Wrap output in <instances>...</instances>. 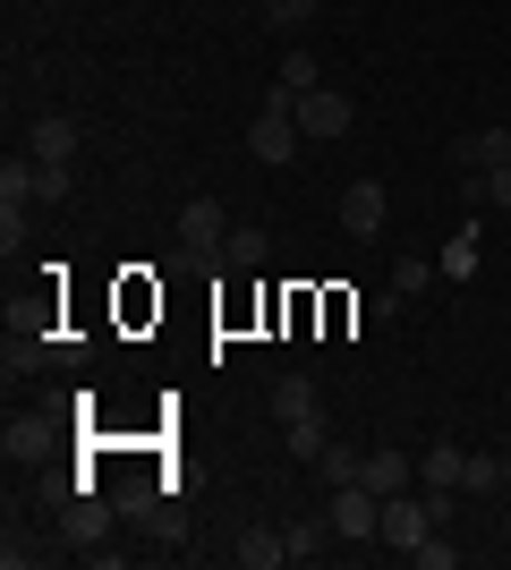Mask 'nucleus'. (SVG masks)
Wrapping results in <instances>:
<instances>
[{"mask_svg":"<svg viewBox=\"0 0 511 570\" xmlns=\"http://www.w3.org/2000/svg\"><path fill=\"white\" fill-rule=\"evenodd\" d=\"M324 520H333L341 546H375V537H384V494H366L358 476H350V485H333V511H324Z\"/></svg>","mask_w":511,"mask_h":570,"instance_id":"1","label":"nucleus"},{"mask_svg":"<svg viewBox=\"0 0 511 570\" xmlns=\"http://www.w3.org/2000/svg\"><path fill=\"white\" fill-rule=\"evenodd\" d=\"M298 145H307V137H298L291 111H256V119H247V154H256V163H291Z\"/></svg>","mask_w":511,"mask_h":570,"instance_id":"2","label":"nucleus"},{"mask_svg":"<svg viewBox=\"0 0 511 570\" xmlns=\"http://www.w3.org/2000/svg\"><path fill=\"white\" fill-rule=\"evenodd\" d=\"M350 128V95H333V86H316V95H298V137H341Z\"/></svg>","mask_w":511,"mask_h":570,"instance_id":"3","label":"nucleus"},{"mask_svg":"<svg viewBox=\"0 0 511 570\" xmlns=\"http://www.w3.org/2000/svg\"><path fill=\"white\" fill-rule=\"evenodd\" d=\"M384 205H392V196L375 188V179L341 188V230H350V238H375V230H384Z\"/></svg>","mask_w":511,"mask_h":570,"instance_id":"4","label":"nucleus"},{"mask_svg":"<svg viewBox=\"0 0 511 570\" xmlns=\"http://www.w3.org/2000/svg\"><path fill=\"white\" fill-rule=\"evenodd\" d=\"M426 528H435V520H426V502H417V494H384V546L392 553H410Z\"/></svg>","mask_w":511,"mask_h":570,"instance_id":"5","label":"nucleus"},{"mask_svg":"<svg viewBox=\"0 0 511 570\" xmlns=\"http://www.w3.org/2000/svg\"><path fill=\"white\" fill-rule=\"evenodd\" d=\"M222 238H230L222 205L214 196H188V205H179V247H222Z\"/></svg>","mask_w":511,"mask_h":570,"instance_id":"6","label":"nucleus"},{"mask_svg":"<svg viewBox=\"0 0 511 570\" xmlns=\"http://www.w3.org/2000/svg\"><path fill=\"white\" fill-rule=\"evenodd\" d=\"M358 485H366V494H410L417 469H410L401 452H366V460H358Z\"/></svg>","mask_w":511,"mask_h":570,"instance_id":"7","label":"nucleus"},{"mask_svg":"<svg viewBox=\"0 0 511 570\" xmlns=\"http://www.w3.org/2000/svg\"><path fill=\"white\" fill-rule=\"evenodd\" d=\"M26 145H35V163H69V154H77V119L43 111L35 128H26Z\"/></svg>","mask_w":511,"mask_h":570,"instance_id":"8","label":"nucleus"},{"mask_svg":"<svg viewBox=\"0 0 511 570\" xmlns=\"http://www.w3.org/2000/svg\"><path fill=\"white\" fill-rule=\"evenodd\" d=\"M461 494H511V452H469Z\"/></svg>","mask_w":511,"mask_h":570,"instance_id":"9","label":"nucleus"},{"mask_svg":"<svg viewBox=\"0 0 511 570\" xmlns=\"http://www.w3.org/2000/svg\"><path fill=\"white\" fill-rule=\"evenodd\" d=\"M239 562L247 570H282V562H291V537H282V528H247V537H239Z\"/></svg>","mask_w":511,"mask_h":570,"instance_id":"10","label":"nucleus"},{"mask_svg":"<svg viewBox=\"0 0 511 570\" xmlns=\"http://www.w3.org/2000/svg\"><path fill=\"white\" fill-rule=\"evenodd\" d=\"M461 163H469V170H503V163H511V128H487V137H461Z\"/></svg>","mask_w":511,"mask_h":570,"instance_id":"11","label":"nucleus"},{"mask_svg":"<svg viewBox=\"0 0 511 570\" xmlns=\"http://www.w3.org/2000/svg\"><path fill=\"white\" fill-rule=\"evenodd\" d=\"M222 256H230V273H256V264H265V230H256V222H230Z\"/></svg>","mask_w":511,"mask_h":570,"instance_id":"12","label":"nucleus"},{"mask_svg":"<svg viewBox=\"0 0 511 570\" xmlns=\"http://www.w3.org/2000/svg\"><path fill=\"white\" fill-rule=\"evenodd\" d=\"M35 179H43V163L9 154V163H0V205H35Z\"/></svg>","mask_w":511,"mask_h":570,"instance_id":"13","label":"nucleus"},{"mask_svg":"<svg viewBox=\"0 0 511 570\" xmlns=\"http://www.w3.org/2000/svg\"><path fill=\"white\" fill-rule=\"evenodd\" d=\"M43 357H51V341H43V333H9V350H0V366H9V375H35Z\"/></svg>","mask_w":511,"mask_h":570,"instance_id":"14","label":"nucleus"},{"mask_svg":"<svg viewBox=\"0 0 511 570\" xmlns=\"http://www.w3.org/2000/svg\"><path fill=\"white\" fill-rule=\"evenodd\" d=\"M461 469H469V452H461V443H435L417 476H426V485H452V494H461Z\"/></svg>","mask_w":511,"mask_h":570,"instance_id":"15","label":"nucleus"},{"mask_svg":"<svg viewBox=\"0 0 511 570\" xmlns=\"http://www.w3.org/2000/svg\"><path fill=\"white\" fill-rule=\"evenodd\" d=\"M324 443H333V426H324L316 409H307V417H291V460H324Z\"/></svg>","mask_w":511,"mask_h":570,"instance_id":"16","label":"nucleus"},{"mask_svg":"<svg viewBox=\"0 0 511 570\" xmlns=\"http://www.w3.org/2000/svg\"><path fill=\"white\" fill-rule=\"evenodd\" d=\"M273 409H282V426L307 417V409H316V383H307V375H282V383H273Z\"/></svg>","mask_w":511,"mask_h":570,"instance_id":"17","label":"nucleus"},{"mask_svg":"<svg viewBox=\"0 0 511 570\" xmlns=\"http://www.w3.org/2000/svg\"><path fill=\"white\" fill-rule=\"evenodd\" d=\"M291 537V562H307V553H324V537H333V520H291L282 528Z\"/></svg>","mask_w":511,"mask_h":570,"instance_id":"18","label":"nucleus"},{"mask_svg":"<svg viewBox=\"0 0 511 570\" xmlns=\"http://www.w3.org/2000/svg\"><path fill=\"white\" fill-rule=\"evenodd\" d=\"M282 86H291V95H316V86H324V69H316V60H307V51L291 43V60H282Z\"/></svg>","mask_w":511,"mask_h":570,"instance_id":"19","label":"nucleus"},{"mask_svg":"<svg viewBox=\"0 0 511 570\" xmlns=\"http://www.w3.org/2000/svg\"><path fill=\"white\" fill-rule=\"evenodd\" d=\"M410 562H417V570H452V562H461V546H443L435 528H426V537L410 546Z\"/></svg>","mask_w":511,"mask_h":570,"instance_id":"20","label":"nucleus"},{"mask_svg":"<svg viewBox=\"0 0 511 570\" xmlns=\"http://www.w3.org/2000/svg\"><path fill=\"white\" fill-rule=\"evenodd\" d=\"M69 546H77V553L102 546V511H95V502H77V511H69Z\"/></svg>","mask_w":511,"mask_h":570,"instance_id":"21","label":"nucleus"},{"mask_svg":"<svg viewBox=\"0 0 511 570\" xmlns=\"http://www.w3.org/2000/svg\"><path fill=\"white\" fill-rule=\"evenodd\" d=\"M265 18H273V26H282V35H298V26L316 18V0H265Z\"/></svg>","mask_w":511,"mask_h":570,"instance_id":"22","label":"nucleus"},{"mask_svg":"<svg viewBox=\"0 0 511 570\" xmlns=\"http://www.w3.org/2000/svg\"><path fill=\"white\" fill-rule=\"evenodd\" d=\"M35 205H69V163H43V179H35Z\"/></svg>","mask_w":511,"mask_h":570,"instance_id":"23","label":"nucleus"},{"mask_svg":"<svg viewBox=\"0 0 511 570\" xmlns=\"http://www.w3.org/2000/svg\"><path fill=\"white\" fill-rule=\"evenodd\" d=\"M324 476H333V485H350V476H358V452H350V443H324V460H316Z\"/></svg>","mask_w":511,"mask_h":570,"instance_id":"24","label":"nucleus"},{"mask_svg":"<svg viewBox=\"0 0 511 570\" xmlns=\"http://www.w3.org/2000/svg\"><path fill=\"white\" fill-rule=\"evenodd\" d=\"M392 289H401V298H410V289H426V256H401V264H392Z\"/></svg>","mask_w":511,"mask_h":570,"instance_id":"25","label":"nucleus"},{"mask_svg":"<svg viewBox=\"0 0 511 570\" xmlns=\"http://www.w3.org/2000/svg\"><path fill=\"white\" fill-rule=\"evenodd\" d=\"M487 205H494V214H511V163L487 170Z\"/></svg>","mask_w":511,"mask_h":570,"instance_id":"26","label":"nucleus"},{"mask_svg":"<svg viewBox=\"0 0 511 570\" xmlns=\"http://www.w3.org/2000/svg\"><path fill=\"white\" fill-rule=\"evenodd\" d=\"M503 528H511V502H503Z\"/></svg>","mask_w":511,"mask_h":570,"instance_id":"27","label":"nucleus"}]
</instances>
